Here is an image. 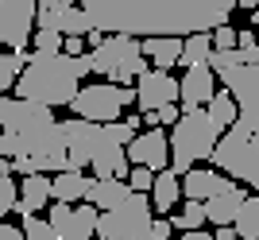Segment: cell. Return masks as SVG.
<instances>
[{
    "label": "cell",
    "mask_w": 259,
    "mask_h": 240,
    "mask_svg": "<svg viewBox=\"0 0 259 240\" xmlns=\"http://www.w3.org/2000/svg\"><path fill=\"white\" fill-rule=\"evenodd\" d=\"M97 31L112 35H186L228 23L236 0H77Z\"/></svg>",
    "instance_id": "6da1fadb"
},
{
    "label": "cell",
    "mask_w": 259,
    "mask_h": 240,
    "mask_svg": "<svg viewBox=\"0 0 259 240\" xmlns=\"http://www.w3.org/2000/svg\"><path fill=\"white\" fill-rule=\"evenodd\" d=\"M93 74L89 55H66V51H31L16 77V93L23 101H39V105H70L81 89V77Z\"/></svg>",
    "instance_id": "7a4b0ae2"
},
{
    "label": "cell",
    "mask_w": 259,
    "mask_h": 240,
    "mask_svg": "<svg viewBox=\"0 0 259 240\" xmlns=\"http://www.w3.org/2000/svg\"><path fill=\"white\" fill-rule=\"evenodd\" d=\"M221 140V128L209 120L205 109H182V116L170 128V171L178 178L197 167V159H209Z\"/></svg>",
    "instance_id": "3957f363"
},
{
    "label": "cell",
    "mask_w": 259,
    "mask_h": 240,
    "mask_svg": "<svg viewBox=\"0 0 259 240\" xmlns=\"http://www.w3.org/2000/svg\"><path fill=\"white\" fill-rule=\"evenodd\" d=\"M89 66H93V74H101L112 86H128V82H136L147 70L136 35H108V39H101L89 51Z\"/></svg>",
    "instance_id": "277c9868"
},
{
    "label": "cell",
    "mask_w": 259,
    "mask_h": 240,
    "mask_svg": "<svg viewBox=\"0 0 259 240\" xmlns=\"http://www.w3.org/2000/svg\"><path fill=\"white\" fill-rule=\"evenodd\" d=\"M151 202L132 190L120 206L97 209V236L101 240H151Z\"/></svg>",
    "instance_id": "5b68a950"
},
{
    "label": "cell",
    "mask_w": 259,
    "mask_h": 240,
    "mask_svg": "<svg viewBox=\"0 0 259 240\" xmlns=\"http://www.w3.org/2000/svg\"><path fill=\"white\" fill-rule=\"evenodd\" d=\"M209 159H213V167L221 175H228L232 182L259 186V140H251L248 132L225 128Z\"/></svg>",
    "instance_id": "8992f818"
},
{
    "label": "cell",
    "mask_w": 259,
    "mask_h": 240,
    "mask_svg": "<svg viewBox=\"0 0 259 240\" xmlns=\"http://www.w3.org/2000/svg\"><path fill=\"white\" fill-rule=\"evenodd\" d=\"M132 101H136V89H132V86L101 82V86H81V89H77V97L70 101V109H74V116H81V120L108 124V120H116L120 112L128 109Z\"/></svg>",
    "instance_id": "52a82bcc"
},
{
    "label": "cell",
    "mask_w": 259,
    "mask_h": 240,
    "mask_svg": "<svg viewBox=\"0 0 259 240\" xmlns=\"http://www.w3.org/2000/svg\"><path fill=\"white\" fill-rule=\"evenodd\" d=\"M58 120H54L51 105H39V101H8V116H4V132L8 136H16V140L23 143V151H31L35 140H43L47 132L54 128Z\"/></svg>",
    "instance_id": "ba28073f"
},
{
    "label": "cell",
    "mask_w": 259,
    "mask_h": 240,
    "mask_svg": "<svg viewBox=\"0 0 259 240\" xmlns=\"http://www.w3.org/2000/svg\"><path fill=\"white\" fill-rule=\"evenodd\" d=\"M62 124V140H66V155H70V171H81L89 167V159L97 155V147L105 143V124L97 120H58Z\"/></svg>",
    "instance_id": "9c48e42d"
},
{
    "label": "cell",
    "mask_w": 259,
    "mask_h": 240,
    "mask_svg": "<svg viewBox=\"0 0 259 240\" xmlns=\"http://www.w3.org/2000/svg\"><path fill=\"white\" fill-rule=\"evenodd\" d=\"M39 0H0V43L12 51H23L35 31Z\"/></svg>",
    "instance_id": "30bf717a"
},
{
    "label": "cell",
    "mask_w": 259,
    "mask_h": 240,
    "mask_svg": "<svg viewBox=\"0 0 259 240\" xmlns=\"http://www.w3.org/2000/svg\"><path fill=\"white\" fill-rule=\"evenodd\" d=\"M47 221L58 232V240H93L97 236V206H89V202H81V206L54 202Z\"/></svg>",
    "instance_id": "8fae6325"
},
{
    "label": "cell",
    "mask_w": 259,
    "mask_h": 240,
    "mask_svg": "<svg viewBox=\"0 0 259 240\" xmlns=\"http://www.w3.org/2000/svg\"><path fill=\"white\" fill-rule=\"evenodd\" d=\"M213 74H217V82H225V89L236 101V109H259V62L221 66Z\"/></svg>",
    "instance_id": "7c38bea8"
},
{
    "label": "cell",
    "mask_w": 259,
    "mask_h": 240,
    "mask_svg": "<svg viewBox=\"0 0 259 240\" xmlns=\"http://www.w3.org/2000/svg\"><path fill=\"white\" fill-rule=\"evenodd\" d=\"M132 167H147V171H162V167H170V140H166V132L162 128H147L140 136H132V143L124 147Z\"/></svg>",
    "instance_id": "4fadbf2b"
},
{
    "label": "cell",
    "mask_w": 259,
    "mask_h": 240,
    "mask_svg": "<svg viewBox=\"0 0 259 240\" xmlns=\"http://www.w3.org/2000/svg\"><path fill=\"white\" fill-rule=\"evenodd\" d=\"M136 101H140L143 112H155L162 105H174L178 101V82L170 77V70H143L136 77Z\"/></svg>",
    "instance_id": "5bb4252c"
},
{
    "label": "cell",
    "mask_w": 259,
    "mask_h": 240,
    "mask_svg": "<svg viewBox=\"0 0 259 240\" xmlns=\"http://www.w3.org/2000/svg\"><path fill=\"white\" fill-rule=\"evenodd\" d=\"M217 93V74L213 66L201 62V66H186V77L178 82V101L182 109H201L209 105V97Z\"/></svg>",
    "instance_id": "9a60e30c"
},
{
    "label": "cell",
    "mask_w": 259,
    "mask_h": 240,
    "mask_svg": "<svg viewBox=\"0 0 259 240\" xmlns=\"http://www.w3.org/2000/svg\"><path fill=\"white\" fill-rule=\"evenodd\" d=\"M225 186H232V178L221 171H205V167H190L182 175V197L190 202H209L213 194H221Z\"/></svg>",
    "instance_id": "2e32d148"
},
{
    "label": "cell",
    "mask_w": 259,
    "mask_h": 240,
    "mask_svg": "<svg viewBox=\"0 0 259 240\" xmlns=\"http://www.w3.org/2000/svg\"><path fill=\"white\" fill-rule=\"evenodd\" d=\"M244 197H248L244 186H225L221 194H213L205 202V221H213V225H232V217H236L240 206H244Z\"/></svg>",
    "instance_id": "e0dca14e"
},
{
    "label": "cell",
    "mask_w": 259,
    "mask_h": 240,
    "mask_svg": "<svg viewBox=\"0 0 259 240\" xmlns=\"http://www.w3.org/2000/svg\"><path fill=\"white\" fill-rule=\"evenodd\" d=\"M89 167H93V178H128V171H132L124 147H120V143H108V140L97 147V155L89 159Z\"/></svg>",
    "instance_id": "ac0fdd59"
},
{
    "label": "cell",
    "mask_w": 259,
    "mask_h": 240,
    "mask_svg": "<svg viewBox=\"0 0 259 240\" xmlns=\"http://www.w3.org/2000/svg\"><path fill=\"white\" fill-rule=\"evenodd\" d=\"M140 51H143V58L155 62V70H170L182 58V39L178 35H147L140 43Z\"/></svg>",
    "instance_id": "d6986e66"
},
{
    "label": "cell",
    "mask_w": 259,
    "mask_h": 240,
    "mask_svg": "<svg viewBox=\"0 0 259 240\" xmlns=\"http://www.w3.org/2000/svg\"><path fill=\"white\" fill-rule=\"evenodd\" d=\"M51 202V178L47 175H23L20 182V202H16V213L20 217H27V213H39V209Z\"/></svg>",
    "instance_id": "ffe728a7"
},
{
    "label": "cell",
    "mask_w": 259,
    "mask_h": 240,
    "mask_svg": "<svg viewBox=\"0 0 259 240\" xmlns=\"http://www.w3.org/2000/svg\"><path fill=\"white\" fill-rule=\"evenodd\" d=\"M128 194H132V186L124 182V178H93L89 190H85V202L97 206V209H112V206H120Z\"/></svg>",
    "instance_id": "44dd1931"
},
{
    "label": "cell",
    "mask_w": 259,
    "mask_h": 240,
    "mask_svg": "<svg viewBox=\"0 0 259 240\" xmlns=\"http://www.w3.org/2000/svg\"><path fill=\"white\" fill-rule=\"evenodd\" d=\"M89 182H93V178H85L81 171H58V175L51 178V197H54V202L74 206V202H81V197H85Z\"/></svg>",
    "instance_id": "7402d4cb"
},
{
    "label": "cell",
    "mask_w": 259,
    "mask_h": 240,
    "mask_svg": "<svg viewBox=\"0 0 259 240\" xmlns=\"http://www.w3.org/2000/svg\"><path fill=\"white\" fill-rule=\"evenodd\" d=\"M151 194H155V202H151V206L159 209V213H170V209L178 206V197H182V178L174 175L170 167H162V171H155Z\"/></svg>",
    "instance_id": "603a6c76"
},
{
    "label": "cell",
    "mask_w": 259,
    "mask_h": 240,
    "mask_svg": "<svg viewBox=\"0 0 259 240\" xmlns=\"http://www.w3.org/2000/svg\"><path fill=\"white\" fill-rule=\"evenodd\" d=\"M209 55H213V35L194 31V35L182 39V58H178V66H201V62H209Z\"/></svg>",
    "instance_id": "cb8c5ba5"
},
{
    "label": "cell",
    "mask_w": 259,
    "mask_h": 240,
    "mask_svg": "<svg viewBox=\"0 0 259 240\" xmlns=\"http://www.w3.org/2000/svg\"><path fill=\"white\" fill-rule=\"evenodd\" d=\"M232 232L236 240H259V197H244L240 213L232 217Z\"/></svg>",
    "instance_id": "d4e9b609"
},
{
    "label": "cell",
    "mask_w": 259,
    "mask_h": 240,
    "mask_svg": "<svg viewBox=\"0 0 259 240\" xmlns=\"http://www.w3.org/2000/svg\"><path fill=\"white\" fill-rule=\"evenodd\" d=\"M205 112H209V120H213L217 128L225 132V128H232V120H236V101H232V93H213V97H209V105H205Z\"/></svg>",
    "instance_id": "484cf974"
},
{
    "label": "cell",
    "mask_w": 259,
    "mask_h": 240,
    "mask_svg": "<svg viewBox=\"0 0 259 240\" xmlns=\"http://www.w3.org/2000/svg\"><path fill=\"white\" fill-rule=\"evenodd\" d=\"M27 55H31L27 47H23V51H12V55H0V93H8V89L16 86V77H20Z\"/></svg>",
    "instance_id": "4316f807"
},
{
    "label": "cell",
    "mask_w": 259,
    "mask_h": 240,
    "mask_svg": "<svg viewBox=\"0 0 259 240\" xmlns=\"http://www.w3.org/2000/svg\"><path fill=\"white\" fill-rule=\"evenodd\" d=\"M58 31H62V35H81V39L93 31V23H89V16L81 12V4H70V8L62 12V20H58Z\"/></svg>",
    "instance_id": "83f0119b"
},
{
    "label": "cell",
    "mask_w": 259,
    "mask_h": 240,
    "mask_svg": "<svg viewBox=\"0 0 259 240\" xmlns=\"http://www.w3.org/2000/svg\"><path fill=\"white\" fill-rule=\"evenodd\" d=\"M170 221H174L182 232H197L201 225H205V202H190V197H186L182 213H178V217H170Z\"/></svg>",
    "instance_id": "f1b7e54d"
},
{
    "label": "cell",
    "mask_w": 259,
    "mask_h": 240,
    "mask_svg": "<svg viewBox=\"0 0 259 240\" xmlns=\"http://www.w3.org/2000/svg\"><path fill=\"white\" fill-rule=\"evenodd\" d=\"M23 236H27V240H58V232L51 229V221L27 213V217H23Z\"/></svg>",
    "instance_id": "f546056e"
},
{
    "label": "cell",
    "mask_w": 259,
    "mask_h": 240,
    "mask_svg": "<svg viewBox=\"0 0 259 240\" xmlns=\"http://www.w3.org/2000/svg\"><path fill=\"white\" fill-rule=\"evenodd\" d=\"M132 136H136V128H132L128 120H108V124H105V140H108V143H120V147H128Z\"/></svg>",
    "instance_id": "4dcf8cb0"
},
{
    "label": "cell",
    "mask_w": 259,
    "mask_h": 240,
    "mask_svg": "<svg viewBox=\"0 0 259 240\" xmlns=\"http://www.w3.org/2000/svg\"><path fill=\"white\" fill-rule=\"evenodd\" d=\"M124 182H128L132 190H136V194H143V190H151V182H155V171H147V167H132Z\"/></svg>",
    "instance_id": "1f68e13d"
},
{
    "label": "cell",
    "mask_w": 259,
    "mask_h": 240,
    "mask_svg": "<svg viewBox=\"0 0 259 240\" xmlns=\"http://www.w3.org/2000/svg\"><path fill=\"white\" fill-rule=\"evenodd\" d=\"M213 51H232V47H236V31H232V27H228V23H221V27H213Z\"/></svg>",
    "instance_id": "d6a6232c"
},
{
    "label": "cell",
    "mask_w": 259,
    "mask_h": 240,
    "mask_svg": "<svg viewBox=\"0 0 259 240\" xmlns=\"http://www.w3.org/2000/svg\"><path fill=\"white\" fill-rule=\"evenodd\" d=\"M0 206H16V178L0 175Z\"/></svg>",
    "instance_id": "836d02e7"
},
{
    "label": "cell",
    "mask_w": 259,
    "mask_h": 240,
    "mask_svg": "<svg viewBox=\"0 0 259 240\" xmlns=\"http://www.w3.org/2000/svg\"><path fill=\"white\" fill-rule=\"evenodd\" d=\"M170 229H174V221L155 217V221H151V240H170Z\"/></svg>",
    "instance_id": "e575fe53"
},
{
    "label": "cell",
    "mask_w": 259,
    "mask_h": 240,
    "mask_svg": "<svg viewBox=\"0 0 259 240\" xmlns=\"http://www.w3.org/2000/svg\"><path fill=\"white\" fill-rule=\"evenodd\" d=\"M62 51L66 55H85V39L81 35H62Z\"/></svg>",
    "instance_id": "d590c367"
},
{
    "label": "cell",
    "mask_w": 259,
    "mask_h": 240,
    "mask_svg": "<svg viewBox=\"0 0 259 240\" xmlns=\"http://www.w3.org/2000/svg\"><path fill=\"white\" fill-rule=\"evenodd\" d=\"M12 171H16V175H39L31 155H16V159H12Z\"/></svg>",
    "instance_id": "8d00e7d4"
},
{
    "label": "cell",
    "mask_w": 259,
    "mask_h": 240,
    "mask_svg": "<svg viewBox=\"0 0 259 240\" xmlns=\"http://www.w3.org/2000/svg\"><path fill=\"white\" fill-rule=\"evenodd\" d=\"M178 116H182L178 105H162V109H155V120H159V124H174Z\"/></svg>",
    "instance_id": "74e56055"
},
{
    "label": "cell",
    "mask_w": 259,
    "mask_h": 240,
    "mask_svg": "<svg viewBox=\"0 0 259 240\" xmlns=\"http://www.w3.org/2000/svg\"><path fill=\"white\" fill-rule=\"evenodd\" d=\"M0 240H27V236H23V229H16V225H8V221H0Z\"/></svg>",
    "instance_id": "f35d334b"
},
{
    "label": "cell",
    "mask_w": 259,
    "mask_h": 240,
    "mask_svg": "<svg viewBox=\"0 0 259 240\" xmlns=\"http://www.w3.org/2000/svg\"><path fill=\"white\" fill-rule=\"evenodd\" d=\"M236 47H240V51H251V47H259V43H255V31H236Z\"/></svg>",
    "instance_id": "ab89813d"
},
{
    "label": "cell",
    "mask_w": 259,
    "mask_h": 240,
    "mask_svg": "<svg viewBox=\"0 0 259 240\" xmlns=\"http://www.w3.org/2000/svg\"><path fill=\"white\" fill-rule=\"evenodd\" d=\"M213 240H236V232H232V225H221V229H217V236Z\"/></svg>",
    "instance_id": "60d3db41"
},
{
    "label": "cell",
    "mask_w": 259,
    "mask_h": 240,
    "mask_svg": "<svg viewBox=\"0 0 259 240\" xmlns=\"http://www.w3.org/2000/svg\"><path fill=\"white\" fill-rule=\"evenodd\" d=\"M236 8H244V12H255V8H259V0H236Z\"/></svg>",
    "instance_id": "b9f144b4"
},
{
    "label": "cell",
    "mask_w": 259,
    "mask_h": 240,
    "mask_svg": "<svg viewBox=\"0 0 259 240\" xmlns=\"http://www.w3.org/2000/svg\"><path fill=\"white\" fill-rule=\"evenodd\" d=\"M182 240H213V236H205V232L197 229V232H182Z\"/></svg>",
    "instance_id": "7bdbcfd3"
},
{
    "label": "cell",
    "mask_w": 259,
    "mask_h": 240,
    "mask_svg": "<svg viewBox=\"0 0 259 240\" xmlns=\"http://www.w3.org/2000/svg\"><path fill=\"white\" fill-rule=\"evenodd\" d=\"M4 116H8V97H0V128H4Z\"/></svg>",
    "instance_id": "ee69618b"
},
{
    "label": "cell",
    "mask_w": 259,
    "mask_h": 240,
    "mask_svg": "<svg viewBox=\"0 0 259 240\" xmlns=\"http://www.w3.org/2000/svg\"><path fill=\"white\" fill-rule=\"evenodd\" d=\"M0 175H12V159H0Z\"/></svg>",
    "instance_id": "f6af8a7d"
},
{
    "label": "cell",
    "mask_w": 259,
    "mask_h": 240,
    "mask_svg": "<svg viewBox=\"0 0 259 240\" xmlns=\"http://www.w3.org/2000/svg\"><path fill=\"white\" fill-rule=\"evenodd\" d=\"M93 240H101V236H93Z\"/></svg>",
    "instance_id": "bcb514c9"
},
{
    "label": "cell",
    "mask_w": 259,
    "mask_h": 240,
    "mask_svg": "<svg viewBox=\"0 0 259 240\" xmlns=\"http://www.w3.org/2000/svg\"><path fill=\"white\" fill-rule=\"evenodd\" d=\"M0 47H4V43H0Z\"/></svg>",
    "instance_id": "7dc6e473"
}]
</instances>
